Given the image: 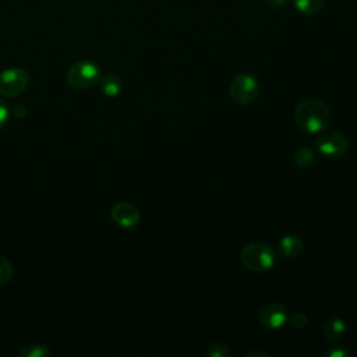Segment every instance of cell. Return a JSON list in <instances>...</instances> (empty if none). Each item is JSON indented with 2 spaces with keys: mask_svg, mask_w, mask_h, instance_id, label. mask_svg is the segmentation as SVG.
I'll return each instance as SVG.
<instances>
[{
  "mask_svg": "<svg viewBox=\"0 0 357 357\" xmlns=\"http://www.w3.org/2000/svg\"><path fill=\"white\" fill-rule=\"evenodd\" d=\"M332 119L331 109L318 99H307L297 105L294 110L296 124L307 132L317 134L329 126Z\"/></svg>",
  "mask_w": 357,
  "mask_h": 357,
  "instance_id": "cell-1",
  "label": "cell"
},
{
  "mask_svg": "<svg viewBox=\"0 0 357 357\" xmlns=\"http://www.w3.org/2000/svg\"><path fill=\"white\" fill-rule=\"evenodd\" d=\"M240 259L248 271L261 273L269 271L273 266L276 261V252L269 244L255 241L243 247Z\"/></svg>",
  "mask_w": 357,
  "mask_h": 357,
  "instance_id": "cell-2",
  "label": "cell"
},
{
  "mask_svg": "<svg viewBox=\"0 0 357 357\" xmlns=\"http://www.w3.org/2000/svg\"><path fill=\"white\" fill-rule=\"evenodd\" d=\"M100 78H102L100 67L91 60H79L74 63L66 74V79L68 85L79 91L93 86L100 81Z\"/></svg>",
  "mask_w": 357,
  "mask_h": 357,
  "instance_id": "cell-3",
  "label": "cell"
},
{
  "mask_svg": "<svg viewBox=\"0 0 357 357\" xmlns=\"http://www.w3.org/2000/svg\"><path fill=\"white\" fill-rule=\"evenodd\" d=\"M229 93L234 103L250 105L257 99L259 93V85L254 75L248 73H241L231 79L229 85Z\"/></svg>",
  "mask_w": 357,
  "mask_h": 357,
  "instance_id": "cell-4",
  "label": "cell"
},
{
  "mask_svg": "<svg viewBox=\"0 0 357 357\" xmlns=\"http://www.w3.org/2000/svg\"><path fill=\"white\" fill-rule=\"evenodd\" d=\"M29 84V75L24 68L11 67L0 73V95L15 98L25 92Z\"/></svg>",
  "mask_w": 357,
  "mask_h": 357,
  "instance_id": "cell-5",
  "label": "cell"
},
{
  "mask_svg": "<svg viewBox=\"0 0 357 357\" xmlns=\"http://www.w3.org/2000/svg\"><path fill=\"white\" fill-rule=\"evenodd\" d=\"M315 139V146L318 152L331 159H337L346 155L349 149V142L344 135L336 131H321Z\"/></svg>",
  "mask_w": 357,
  "mask_h": 357,
  "instance_id": "cell-6",
  "label": "cell"
},
{
  "mask_svg": "<svg viewBox=\"0 0 357 357\" xmlns=\"http://www.w3.org/2000/svg\"><path fill=\"white\" fill-rule=\"evenodd\" d=\"M289 318L287 308L280 303H269L259 312V324L266 329H279Z\"/></svg>",
  "mask_w": 357,
  "mask_h": 357,
  "instance_id": "cell-7",
  "label": "cell"
},
{
  "mask_svg": "<svg viewBox=\"0 0 357 357\" xmlns=\"http://www.w3.org/2000/svg\"><path fill=\"white\" fill-rule=\"evenodd\" d=\"M112 220L124 229L135 227L139 223L141 215L137 206L128 202H117L110 211Z\"/></svg>",
  "mask_w": 357,
  "mask_h": 357,
  "instance_id": "cell-8",
  "label": "cell"
},
{
  "mask_svg": "<svg viewBox=\"0 0 357 357\" xmlns=\"http://www.w3.org/2000/svg\"><path fill=\"white\" fill-rule=\"evenodd\" d=\"M304 243L297 234L283 236L278 244L279 254L286 258H297L303 252Z\"/></svg>",
  "mask_w": 357,
  "mask_h": 357,
  "instance_id": "cell-9",
  "label": "cell"
},
{
  "mask_svg": "<svg viewBox=\"0 0 357 357\" xmlns=\"http://www.w3.org/2000/svg\"><path fill=\"white\" fill-rule=\"evenodd\" d=\"M99 84H100L102 92L106 96H110V98L120 95L121 91H123V81H121V78L119 75H116V74H112V73L102 75Z\"/></svg>",
  "mask_w": 357,
  "mask_h": 357,
  "instance_id": "cell-10",
  "label": "cell"
},
{
  "mask_svg": "<svg viewBox=\"0 0 357 357\" xmlns=\"http://www.w3.org/2000/svg\"><path fill=\"white\" fill-rule=\"evenodd\" d=\"M344 331L346 325L340 318H331L324 325V335L332 343L337 342L344 335Z\"/></svg>",
  "mask_w": 357,
  "mask_h": 357,
  "instance_id": "cell-11",
  "label": "cell"
},
{
  "mask_svg": "<svg viewBox=\"0 0 357 357\" xmlns=\"http://www.w3.org/2000/svg\"><path fill=\"white\" fill-rule=\"evenodd\" d=\"M294 7L305 17H312L318 14L325 3V0H293Z\"/></svg>",
  "mask_w": 357,
  "mask_h": 357,
  "instance_id": "cell-12",
  "label": "cell"
},
{
  "mask_svg": "<svg viewBox=\"0 0 357 357\" xmlns=\"http://www.w3.org/2000/svg\"><path fill=\"white\" fill-rule=\"evenodd\" d=\"M20 357H50L52 351L40 343H29L18 351Z\"/></svg>",
  "mask_w": 357,
  "mask_h": 357,
  "instance_id": "cell-13",
  "label": "cell"
},
{
  "mask_svg": "<svg viewBox=\"0 0 357 357\" xmlns=\"http://www.w3.org/2000/svg\"><path fill=\"white\" fill-rule=\"evenodd\" d=\"M293 160L300 169H308L314 163V153L310 148L301 146L296 151Z\"/></svg>",
  "mask_w": 357,
  "mask_h": 357,
  "instance_id": "cell-14",
  "label": "cell"
},
{
  "mask_svg": "<svg viewBox=\"0 0 357 357\" xmlns=\"http://www.w3.org/2000/svg\"><path fill=\"white\" fill-rule=\"evenodd\" d=\"M206 354L209 357H229L231 354L229 346L223 342H213L209 344Z\"/></svg>",
  "mask_w": 357,
  "mask_h": 357,
  "instance_id": "cell-15",
  "label": "cell"
},
{
  "mask_svg": "<svg viewBox=\"0 0 357 357\" xmlns=\"http://www.w3.org/2000/svg\"><path fill=\"white\" fill-rule=\"evenodd\" d=\"M14 269L11 262L0 255V284H6L13 279Z\"/></svg>",
  "mask_w": 357,
  "mask_h": 357,
  "instance_id": "cell-16",
  "label": "cell"
},
{
  "mask_svg": "<svg viewBox=\"0 0 357 357\" xmlns=\"http://www.w3.org/2000/svg\"><path fill=\"white\" fill-rule=\"evenodd\" d=\"M307 322H308V318H307V315H305L303 311H297V312H294V314L290 317V324H291L294 328H297V329L304 328V326L307 325Z\"/></svg>",
  "mask_w": 357,
  "mask_h": 357,
  "instance_id": "cell-17",
  "label": "cell"
},
{
  "mask_svg": "<svg viewBox=\"0 0 357 357\" xmlns=\"http://www.w3.org/2000/svg\"><path fill=\"white\" fill-rule=\"evenodd\" d=\"M10 114H11V110L7 105V102L0 99V128H3L7 124V121L10 119Z\"/></svg>",
  "mask_w": 357,
  "mask_h": 357,
  "instance_id": "cell-18",
  "label": "cell"
},
{
  "mask_svg": "<svg viewBox=\"0 0 357 357\" xmlns=\"http://www.w3.org/2000/svg\"><path fill=\"white\" fill-rule=\"evenodd\" d=\"M349 356V351L343 347V346H331L326 353H325V357H346Z\"/></svg>",
  "mask_w": 357,
  "mask_h": 357,
  "instance_id": "cell-19",
  "label": "cell"
},
{
  "mask_svg": "<svg viewBox=\"0 0 357 357\" xmlns=\"http://www.w3.org/2000/svg\"><path fill=\"white\" fill-rule=\"evenodd\" d=\"M26 114V107L22 105H17L11 109V116H14L15 119H21Z\"/></svg>",
  "mask_w": 357,
  "mask_h": 357,
  "instance_id": "cell-20",
  "label": "cell"
},
{
  "mask_svg": "<svg viewBox=\"0 0 357 357\" xmlns=\"http://www.w3.org/2000/svg\"><path fill=\"white\" fill-rule=\"evenodd\" d=\"M289 0H266L268 6L272 7V8H282L283 6L287 4Z\"/></svg>",
  "mask_w": 357,
  "mask_h": 357,
  "instance_id": "cell-21",
  "label": "cell"
},
{
  "mask_svg": "<svg viewBox=\"0 0 357 357\" xmlns=\"http://www.w3.org/2000/svg\"><path fill=\"white\" fill-rule=\"evenodd\" d=\"M254 356H261V357L265 356L266 357L268 354L264 353V351H250V353H247V357H254Z\"/></svg>",
  "mask_w": 357,
  "mask_h": 357,
  "instance_id": "cell-22",
  "label": "cell"
}]
</instances>
